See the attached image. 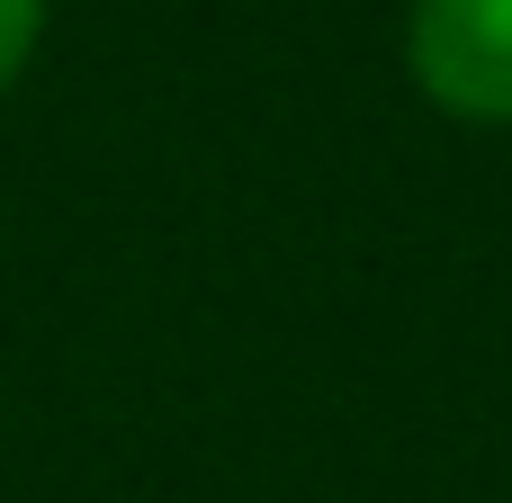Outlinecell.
I'll list each match as a JSON object with an SVG mask.
<instances>
[{"instance_id": "2", "label": "cell", "mask_w": 512, "mask_h": 503, "mask_svg": "<svg viewBox=\"0 0 512 503\" xmlns=\"http://www.w3.org/2000/svg\"><path fill=\"white\" fill-rule=\"evenodd\" d=\"M36 27H45V0H0V90H9L18 63L36 54Z\"/></svg>"}, {"instance_id": "1", "label": "cell", "mask_w": 512, "mask_h": 503, "mask_svg": "<svg viewBox=\"0 0 512 503\" xmlns=\"http://www.w3.org/2000/svg\"><path fill=\"white\" fill-rule=\"evenodd\" d=\"M405 63L432 108L468 126H512V0H414Z\"/></svg>"}]
</instances>
